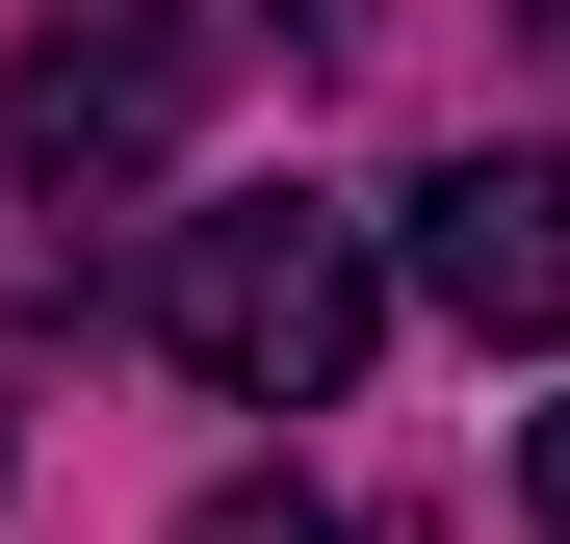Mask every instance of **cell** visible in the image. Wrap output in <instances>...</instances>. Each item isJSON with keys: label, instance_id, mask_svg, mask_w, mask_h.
<instances>
[{"label": "cell", "instance_id": "cell-1", "mask_svg": "<svg viewBox=\"0 0 570 544\" xmlns=\"http://www.w3.org/2000/svg\"><path fill=\"white\" fill-rule=\"evenodd\" d=\"M363 337H390V259H363V208H181L156 234V363L234 415H337Z\"/></svg>", "mask_w": 570, "mask_h": 544}, {"label": "cell", "instance_id": "cell-2", "mask_svg": "<svg viewBox=\"0 0 570 544\" xmlns=\"http://www.w3.org/2000/svg\"><path fill=\"white\" fill-rule=\"evenodd\" d=\"M208 78H234L208 0H27V52H0V181H27L52 234L78 208H156L181 130H208Z\"/></svg>", "mask_w": 570, "mask_h": 544}, {"label": "cell", "instance_id": "cell-3", "mask_svg": "<svg viewBox=\"0 0 570 544\" xmlns=\"http://www.w3.org/2000/svg\"><path fill=\"white\" fill-rule=\"evenodd\" d=\"M415 311L493 337V363H570V156H441L415 181Z\"/></svg>", "mask_w": 570, "mask_h": 544}, {"label": "cell", "instance_id": "cell-4", "mask_svg": "<svg viewBox=\"0 0 570 544\" xmlns=\"http://www.w3.org/2000/svg\"><path fill=\"white\" fill-rule=\"evenodd\" d=\"M181 544H415V518H312V493H208Z\"/></svg>", "mask_w": 570, "mask_h": 544}, {"label": "cell", "instance_id": "cell-5", "mask_svg": "<svg viewBox=\"0 0 570 544\" xmlns=\"http://www.w3.org/2000/svg\"><path fill=\"white\" fill-rule=\"evenodd\" d=\"M519 493H544V544H570V415H544V441H519Z\"/></svg>", "mask_w": 570, "mask_h": 544}]
</instances>
